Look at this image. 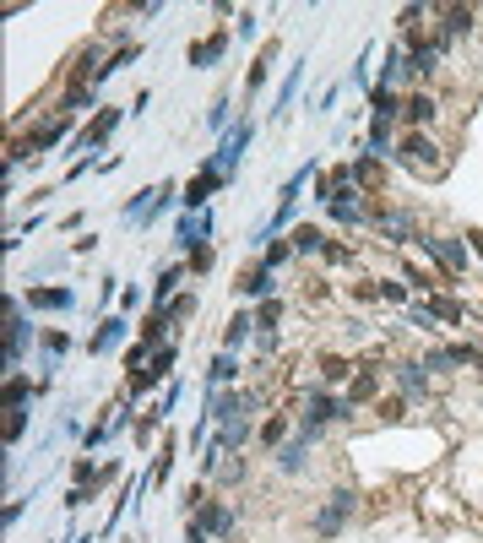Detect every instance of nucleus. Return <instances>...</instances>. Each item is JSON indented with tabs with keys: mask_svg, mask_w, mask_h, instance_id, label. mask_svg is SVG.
Returning a JSON list of instances; mask_svg holds the SVG:
<instances>
[{
	"mask_svg": "<svg viewBox=\"0 0 483 543\" xmlns=\"http://www.w3.org/2000/svg\"><path fill=\"white\" fill-rule=\"evenodd\" d=\"M407 120H413V125H418V120H434V98H429V92L407 98Z\"/></svg>",
	"mask_w": 483,
	"mask_h": 543,
	"instance_id": "f03ea898",
	"label": "nucleus"
},
{
	"mask_svg": "<svg viewBox=\"0 0 483 543\" xmlns=\"http://www.w3.org/2000/svg\"><path fill=\"white\" fill-rule=\"evenodd\" d=\"M402 163H407V168H429V174H440V147H434L429 136H407V142H402Z\"/></svg>",
	"mask_w": 483,
	"mask_h": 543,
	"instance_id": "f257e3e1",
	"label": "nucleus"
}]
</instances>
